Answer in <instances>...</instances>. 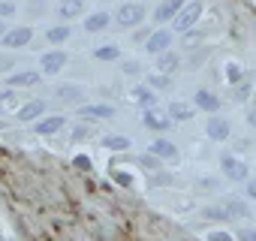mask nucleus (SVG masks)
<instances>
[{"instance_id": "f257e3e1", "label": "nucleus", "mask_w": 256, "mask_h": 241, "mask_svg": "<svg viewBox=\"0 0 256 241\" xmlns=\"http://www.w3.org/2000/svg\"><path fill=\"white\" fill-rule=\"evenodd\" d=\"M247 214H250V208L241 199H223L220 205L205 208V217H211V220H232V217H247Z\"/></svg>"}, {"instance_id": "f03ea898", "label": "nucleus", "mask_w": 256, "mask_h": 241, "mask_svg": "<svg viewBox=\"0 0 256 241\" xmlns=\"http://www.w3.org/2000/svg\"><path fill=\"white\" fill-rule=\"evenodd\" d=\"M202 18V4H199V0H190V4H184V10L172 18V24H175V30H190L196 22Z\"/></svg>"}, {"instance_id": "7ed1b4c3", "label": "nucleus", "mask_w": 256, "mask_h": 241, "mask_svg": "<svg viewBox=\"0 0 256 241\" xmlns=\"http://www.w3.org/2000/svg\"><path fill=\"white\" fill-rule=\"evenodd\" d=\"M142 18H145V10H142L139 4H124V6H118V12H114V22H118L120 28H139Z\"/></svg>"}, {"instance_id": "20e7f679", "label": "nucleus", "mask_w": 256, "mask_h": 241, "mask_svg": "<svg viewBox=\"0 0 256 241\" xmlns=\"http://www.w3.org/2000/svg\"><path fill=\"white\" fill-rule=\"evenodd\" d=\"M220 169L229 181H247V163L238 160L235 154H223L220 157Z\"/></svg>"}, {"instance_id": "39448f33", "label": "nucleus", "mask_w": 256, "mask_h": 241, "mask_svg": "<svg viewBox=\"0 0 256 241\" xmlns=\"http://www.w3.org/2000/svg\"><path fill=\"white\" fill-rule=\"evenodd\" d=\"M0 40H4V46H6V48H24V46L34 40V30H30L28 24H22V28H12V30H6L4 36H0Z\"/></svg>"}, {"instance_id": "423d86ee", "label": "nucleus", "mask_w": 256, "mask_h": 241, "mask_svg": "<svg viewBox=\"0 0 256 241\" xmlns=\"http://www.w3.org/2000/svg\"><path fill=\"white\" fill-rule=\"evenodd\" d=\"M169 46H172V34L169 30H154L148 40H145V48L151 52V54H163V52H169Z\"/></svg>"}, {"instance_id": "0eeeda50", "label": "nucleus", "mask_w": 256, "mask_h": 241, "mask_svg": "<svg viewBox=\"0 0 256 241\" xmlns=\"http://www.w3.org/2000/svg\"><path fill=\"white\" fill-rule=\"evenodd\" d=\"M64 66H66V54H64V52H48V54L40 58V70H42L46 76H54V72H60Z\"/></svg>"}, {"instance_id": "6e6552de", "label": "nucleus", "mask_w": 256, "mask_h": 241, "mask_svg": "<svg viewBox=\"0 0 256 241\" xmlns=\"http://www.w3.org/2000/svg\"><path fill=\"white\" fill-rule=\"evenodd\" d=\"M142 120H145L148 130H160V133L172 127V118H169L166 112H157V108H145V118H142Z\"/></svg>"}, {"instance_id": "1a4fd4ad", "label": "nucleus", "mask_w": 256, "mask_h": 241, "mask_svg": "<svg viewBox=\"0 0 256 241\" xmlns=\"http://www.w3.org/2000/svg\"><path fill=\"white\" fill-rule=\"evenodd\" d=\"M184 10V0H163L160 4V10H154V22L157 24H163V22H172L178 12Z\"/></svg>"}, {"instance_id": "9d476101", "label": "nucleus", "mask_w": 256, "mask_h": 241, "mask_svg": "<svg viewBox=\"0 0 256 241\" xmlns=\"http://www.w3.org/2000/svg\"><path fill=\"white\" fill-rule=\"evenodd\" d=\"M193 102H196V108H202V112H220V96L214 94V90H196V96H193Z\"/></svg>"}, {"instance_id": "9b49d317", "label": "nucleus", "mask_w": 256, "mask_h": 241, "mask_svg": "<svg viewBox=\"0 0 256 241\" xmlns=\"http://www.w3.org/2000/svg\"><path fill=\"white\" fill-rule=\"evenodd\" d=\"M46 114V100H30V102H24L22 108H18V120H40Z\"/></svg>"}, {"instance_id": "f8f14e48", "label": "nucleus", "mask_w": 256, "mask_h": 241, "mask_svg": "<svg viewBox=\"0 0 256 241\" xmlns=\"http://www.w3.org/2000/svg\"><path fill=\"white\" fill-rule=\"evenodd\" d=\"M82 12H84V0H60V6H58V16L64 18V24L78 18Z\"/></svg>"}, {"instance_id": "ddd939ff", "label": "nucleus", "mask_w": 256, "mask_h": 241, "mask_svg": "<svg viewBox=\"0 0 256 241\" xmlns=\"http://www.w3.org/2000/svg\"><path fill=\"white\" fill-rule=\"evenodd\" d=\"M205 133H208V139H214V142H226V139H229V120L211 118L208 127H205Z\"/></svg>"}, {"instance_id": "4468645a", "label": "nucleus", "mask_w": 256, "mask_h": 241, "mask_svg": "<svg viewBox=\"0 0 256 241\" xmlns=\"http://www.w3.org/2000/svg\"><path fill=\"white\" fill-rule=\"evenodd\" d=\"M64 124H66V118H64V114L40 118V120H36V133H40V136H52V133H58V130H60Z\"/></svg>"}, {"instance_id": "2eb2a0df", "label": "nucleus", "mask_w": 256, "mask_h": 241, "mask_svg": "<svg viewBox=\"0 0 256 241\" xmlns=\"http://www.w3.org/2000/svg\"><path fill=\"white\" fill-rule=\"evenodd\" d=\"M36 82H40V72H30V70H28V72H12V76L6 78V84H10L12 90H16V88H30V84H36Z\"/></svg>"}, {"instance_id": "dca6fc26", "label": "nucleus", "mask_w": 256, "mask_h": 241, "mask_svg": "<svg viewBox=\"0 0 256 241\" xmlns=\"http://www.w3.org/2000/svg\"><path fill=\"white\" fill-rule=\"evenodd\" d=\"M166 114L172 120H190L196 114V106H190V102H169V112Z\"/></svg>"}, {"instance_id": "f3484780", "label": "nucleus", "mask_w": 256, "mask_h": 241, "mask_svg": "<svg viewBox=\"0 0 256 241\" xmlns=\"http://www.w3.org/2000/svg\"><path fill=\"white\" fill-rule=\"evenodd\" d=\"M108 22H112V16H108V12H94V16H88V18H84V30H88V34H100Z\"/></svg>"}, {"instance_id": "a211bd4d", "label": "nucleus", "mask_w": 256, "mask_h": 241, "mask_svg": "<svg viewBox=\"0 0 256 241\" xmlns=\"http://www.w3.org/2000/svg\"><path fill=\"white\" fill-rule=\"evenodd\" d=\"M151 154H154V157H163V160H175V157H178V148H175L172 142H166V139H157V142L151 145Z\"/></svg>"}, {"instance_id": "6ab92c4d", "label": "nucleus", "mask_w": 256, "mask_h": 241, "mask_svg": "<svg viewBox=\"0 0 256 241\" xmlns=\"http://www.w3.org/2000/svg\"><path fill=\"white\" fill-rule=\"evenodd\" d=\"M175 66H178V54H172V52H163V54L157 58V70H160V72H166V76H169Z\"/></svg>"}, {"instance_id": "aec40b11", "label": "nucleus", "mask_w": 256, "mask_h": 241, "mask_svg": "<svg viewBox=\"0 0 256 241\" xmlns=\"http://www.w3.org/2000/svg\"><path fill=\"white\" fill-rule=\"evenodd\" d=\"M82 114L84 118H112L114 108L112 106H82Z\"/></svg>"}, {"instance_id": "412c9836", "label": "nucleus", "mask_w": 256, "mask_h": 241, "mask_svg": "<svg viewBox=\"0 0 256 241\" xmlns=\"http://www.w3.org/2000/svg\"><path fill=\"white\" fill-rule=\"evenodd\" d=\"M94 58H96V60H118V58H120V48H118V46H100V48L94 52Z\"/></svg>"}, {"instance_id": "4be33fe9", "label": "nucleus", "mask_w": 256, "mask_h": 241, "mask_svg": "<svg viewBox=\"0 0 256 241\" xmlns=\"http://www.w3.org/2000/svg\"><path fill=\"white\" fill-rule=\"evenodd\" d=\"M102 145L108 151H126V148H130V139H124V136H106Z\"/></svg>"}, {"instance_id": "5701e85b", "label": "nucleus", "mask_w": 256, "mask_h": 241, "mask_svg": "<svg viewBox=\"0 0 256 241\" xmlns=\"http://www.w3.org/2000/svg\"><path fill=\"white\" fill-rule=\"evenodd\" d=\"M46 36H48V42H64V40L70 36V28H66V24H58V28H52Z\"/></svg>"}, {"instance_id": "b1692460", "label": "nucleus", "mask_w": 256, "mask_h": 241, "mask_svg": "<svg viewBox=\"0 0 256 241\" xmlns=\"http://www.w3.org/2000/svg\"><path fill=\"white\" fill-rule=\"evenodd\" d=\"M133 96H136L145 108H154V94H151L148 88H136V90H133Z\"/></svg>"}, {"instance_id": "393cba45", "label": "nucleus", "mask_w": 256, "mask_h": 241, "mask_svg": "<svg viewBox=\"0 0 256 241\" xmlns=\"http://www.w3.org/2000/svg\"><path fill=\"white\" fill-rule=\"evenodd\" d=\"M151 88H157V90H169V88H172V78H169L166 72H157V76H151Z\"/></svg>"}, {"instance_id": "a878e982", "label": "nucleus", "mask_w": 256, "mask_h": 241, "mask_svg": "<svg viewBox=\"0 0 256 241\" xmlns=\"http://www.w3.org/2000/svg\"><path fill=\"white\" fill-rule=\"evenodd\" d=\"M54 94H58L60 100H70V102H78V100H82V90H78V88H58Z\"/></svg>"}, {"instance_id": "bb28decb", "label": "nucleus", "mask_w": 256, "mask_h": 241, "mask_svg": "<svg viewBox=\"0 0 256 241\" xmlns=\"http://www.w3.org/2000/svg\"><path fill=\"white\" fill-rule=\"evenodd\" d=\"M226 78H229V84H241V66L238 64H226Z\"/></svg>"}, {"instance_id": "cd10ccee", "label": "nucleus", "mask_w": 256, "mask_h": 241, "mask_svg": "<svg viewBox=\"0 0 256 241\" xmlns=\"http://www.w3.org/2000/svg\"><path fill=\"white\" fill-rule=\"evenodd\" d=\"M16 12V4L12 0H0V18H6V16H12Z\"/></svg>"}, {"instance_id": "c85d7f7f", "label": "nucleus", "mask_w": 256, "mask_h": 241, "mask_svg": "<svg viewBox=\"0 0 256 241\" xmlns=\"http://www.w3.org/2000/svg\"><path fill=\"white\" fill-rule=\"evenodd\" d=\"M247 124L256 130V94H253V102H250V108H247Z\"/></svg>"}, {"instance_id": "c756f323", "label": "nucleus", "mask_w": 256, "mask_h": 241, "mask_svg": "<svg viewBox=\"0 0 256 241\" xmlns=\"http://www.w3.org/2000/svg\"><path fill=\"white\" fill-rule=\"evenodd\" d=\"M208 241H235V238H232L229 232H211V235H208Z\"/></svg>"}, {"instance_id": "7c9ffc66", "label": "nucleus", "mask_w": 256, "mask_h": 241, "mask_svg": "<svg viewBox=\"0 0 256 241\" xmlns=\"http://www.w3.org/2000/svg\"><path fill=\"white\" fill-rule=\"evenodd\" d=\"M238 241H256V229H241L238 232Z\"/></svg>"}, {"instance_id": "2f4dec72", "label": "nucleus", "mask_w": 256, "mask_h": 241, "mask_svg": "<svg viewBox=\"0 0 256 241\" xmlns=\"http://www.w3.org/2000/svg\"><path fill=\"white\" fill-rule=\"evenodd\" d=\"M12 66H16V58H0V72H6Z\"/></svg>"}, {"instance_id": "473e14b6", "label": "nucleus", "mask_w": 256, "mask_h": 241, "mask_svg": "<svg viewBox=\"0 0 256 241\" xmlns=\"http://www.w3.org/2000/svg\"><path fill=\"white\" fill-rule=\"evenodd\" d=\"M199 40H202V36H199V34H196V30H190V36H187V40H184V46H196V42H199Z\"/></svg>"}, {"instance_id": "72a5a7b5", "label": "nucleus", "mask_w": 256, "mask_h": 241, "mask_svg": "<svg viewBox=\"0 0 256 241\" xmlns=\"http://www.w3.org/2000/svg\"><path fill=\"white\" fill-rule=\"evenodd\" d=\"M76 166H78V169H90V160H88V157H82V154H78V157H76Z\"/></svg>"}, {"instance_id": "f704fd0d", "label": "nucleus", "mask_w": 256, "mask_h": 241, "mask_svg": "<svg viewBox=\"0 0 256 241\" xmlns=\"http://www.w3.org/2000/svg\"><path fill=\"white\" fill-rule=\"evenodd\" d=\"M114 178H118V184H124V187L130 184V175H126V172H114Z\"/></svg>"}, {"instance_id": "c9c22d12", "label": "nucleus", "mask_w": 256, "mask_h": 241, "mask_svg": "<svg viewBox=\"0 0 256 241\" xmlns=\"http://www.w3.org/2000/svg\"><path fill=\"white\" fill-rule=\"evenodd\" d=\"M235 96H238V100H244V96H247V84H244V82L238 84V90H235Z\"/></svg>"}, {"instance_id": "e433bc0d", "label": "nucleus", "mask_w": 256, "mask_h": 241, "mask_svg": "<svg viewBox=\"0 0 256 241\" xmlns=\"http://www.w3.org/2000/svg\"><path fill=\"white\" fill-rule=\"evenodd\" d=\"M247 196L256 199V181H247Z\"/></svg>"}, {"instance_id": "4c0bfd02", "label": "nucleus", "mask_w": 256, "mask_h": 241, "mask_svg": "<svg viewBox=\"0 0 256 241\" xmlns=\"http://www.w3.org/2000/svg\"><path fill=\"white\" fill-rule=\"evenodd\" d=\"M4 34H6V28H4V22H0V36H4Z\"/></svg>"}]
</instances>
